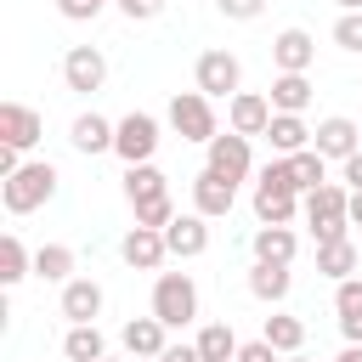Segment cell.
Masks as SVG:
<instances>
[{"label":"cell","instance_id":"cell-1","mask_svg":"<svg viewBox=\"0 0 362 362\" xmlns=\"http://www.w3.org/2000/svg\"><path fill=\"white\" fill-rule=\"evenodd\" d=\"M294 209H300L294 170H288V158H272V164L260 170V181H255V221H260V226H288Z\"/></svg>","mask_w":362,"mask_h":362},{"label":"cell","instance_id":"cell-2","mask_svg":"<svg viewBox=\"0 0 362 362\" xmlns=\"http://www.w3.org/2000/svg\"><path fill=\"white\" fill-rule=\"evenodd\" d=\"M57 164L51 158H28L11 181H0V204L11 209V215H34L40 204H51V192H57Z\"/></svg>","mask_w":362,"mask_h":362},{"label":"cell","instance_id":"cell-3","mask_svg":"<svg viewBox=\"0 0 362 362\" xmlns=\"http://www.w3.org/2000/svg\"><path fill=\"white\" fill-rule=\"evenodd\" d=\"M305 221H311V238H317V243L345 238V226H351V187L322 181L317 192H305Z\"/></svg>","mask_w":362,"mask_h":362},{"label":"cell","instance_id":"cell-4","mask_svg":"<svg viewBox=\"0 0 362 362\" xmlns=\"http://www.w3.org/2000/svg\"><path fill=\"white\" fill-rule=\"evenodd\" d=\"M153 317H158L164 328L198 322V283H192L187 272H158V283H153Z\"/></svg>","mask_w":362,"mask_h":362},{"label":"cell","instance_id":"cell-5","mask_svg":"<svg viewBox=\"0 0 362 362\" xmlns=\"http://www.w3.org/2000/svg\"><path fill=\"white\" fill-rule=\"evenodd\" d=\"M164 119H170V130H175L181 141H204V147H209V141L221 136V124H215V102H209L204 90H175Z\"/></svg>","mask_w":362,"mask_h":362},{"label":"cell","instance_id":"cell-6","mask_svg":"<svg viewBox=\"0 0 362 362\" xmlns=\"http://www.w3.org/2000/svg\"><path fill=\"white\" fill-rule=\"evenodd\" d=\"M192 90H204L209 102H215V96H226V102H232V96L243 90V62H238L226 45L204 51V57L192 62Z\"/></svg>","mask_w":362,"mask_h":362},{"label":"cell","instance_id":"cell-7","mask_svg":"<svg viewBox=\"0 0 362 362\" xmlns=\"http://www.w3.org/2000/svg\"><path fill=\"white\" fill-rule=\"evenodd\" d=\"M113 153L124 158V170L130 164H153V153H158V119L153 113H124L119 119V130H113Z\"/></svg>","mask_w":362,"mask_h":362},{"label":"cell","instance_id":"cell-8","mask_svg":"<svg viewBox=\"0 0 362 362\" xmlns=\"http://www.w3.org/2000/svg\"><path fill=\"white\" fill-rule=\"evenodd\" d=\"M204 170H215L221 181H249V170H255V153H249V136H238V130H226V136H215L209 141V158H204Z\"/></svg>","mask_w":362,"mask_h":362},{"label":"cell","instance_id":"cell-9","mask_svg":"<svg viewBox=\"0 0 362 362\" xmlns=\"http://www.w3.org/2000/svg\"><path fill=\"white\" fill-rule=\"evenodd\" d=\"M62 85L79 90V96L102 90V85H107V57H102L96 45H68V57H62Z\"/></svg>","mask_w":362,"mask_h":362},{"label":"cell","instance_id":"cell-10","mask_svg":"<svg viewBox=\"0 0 362 362\" xmlns=\"http://www.w3.org/2000/svg\"><path fill=\"white\" fill-rule=\"evenodd\" d=\"M311 147H317L322 158L345 164L351 153H362V124H356V119H345V113H334V119H322V124L311 130Z\"/></svg>","mask_w":362,"mask_h":362},{"label":"cell","instance_id":"cell-11","mask_svg":"<svg viewBox=\"0 0 362 362\" xmlns=\"http://www.w3.org/2000/svg\"><path fill=\"white\" fill-rule=\"evenodd\" d=\"M40 136H45V119L28 102H0V141L6 147L28 153V147H40Z\"/></svg>","mask_w":362,"mask_h":362},{"label":"cell","instance_id":"cell-12","mask_svg":"<svg viewBox=\"0 0 362 362\" xmlns=\"http://www.w3.org/2000/svg\"><path fill=\"white\" fill-rule=\"evenodd\" d=\"M266 124H272V96H260V90H238L232 102H226V130H238V136H266Z\"/></svg>","mask_w":362,"mask_h":362},{"label":"cell","instance_id":"cell-13","mask_svg":"<svg viewBox=\"0 0 362 362\" xmlns=\"http://www.w3.org/2000/svg\"><path fill=\"white\" fill-rule=\"evenodd\" d=\"M119 255H124V266H136V272H158V266L170 260V243H164V232H153V226H130V232L119 238Z\"/></svg>","mask_w":362,"mask_h":362},{"label":"cell","instance_id":"cell-14","mask_svg":"<svg viewBox=\"0 0 362 362\" xmlns=\"http://www.w3.org/2000/svg\"><path fill=\"white\" fill-rule=\"evenodd\" d=\"M232 198H238V187H232V181H221L215 170H198V175H192V209H198L204 221L232 215Z\"/></svg>","mask_w":362,"mask_h":362},{"label":"cell","instance_id":"cell-15","mask_svg":"<svg viewBox=\"0 0 362 362\" xmlns=\"http://www.w3.org/2000/svg\"><path fill=\"white\" fill-rule=\"evenodd\" d=\"M164 334H170V328H164V322H158L153 311H147V317H130V322L119 328L124 351H130V356H147V362H158V356L170 351V339H164Z\"/></svg>","mask_w":362,"mask_h":362},{"label":"cell","instance_id":"cell-16","mask_svg":"<svg viewBox=\"0 0 362 362\" xmlns=\"http://www.w3.org/2000/svg\"><path fill=\"white\" fill-rule=\"evenodd\" d=\"M272 62H277V74H305V68L317 62V40H311L305 28H283V34L272 40Z\"/></svg>","mask_w":362,"mask_h":362},{"label":"cell","instance_id":"cell-17","mask_svg":"<svg viewBox=\"0 0 362 362\" xmlns=\"http://www.w3.org/2000/svg\"><path fill=\"white\" fill-rule=\"evenodd\" d=\"M164 243H170V255H181V260H198L204 249H209V221L192 209V215H175L170 226H164Z\"/></svg>","mask_w":362,"mask_h":362},{"label":"cell","instance_id":"cell-18","mask_svg":"<svg viewBox=\"0 0 362 362\" xmlns=\"http://www.w3.org/2000/svg\"><path fill=\"white\" fill-rule=\"evenodd\" d=\"M249 249H255V260H266V266H294V255H300V238H294L288 226H255Z\"/></svg>","mask_w":362,"mask_h":362},{"label":"cell","instance_id":"cell-19","mask_svg":"<svg viewBox=\"0 0 362 362\" xmlns=\"http://www.w3.org/2000/svg\"><path fill=\"white\" fill-rule=\"evenodd\" d=\"M62 317H68V322H96V317H102V283H96V277L62 283Z\"/></svg>","mask_w":362,"mask_h":362},{"label":"cell","instance_id":"cell-20","mask_svg":"<svg viewBox=\"0 0 362 362\" xmlns=\"http://www.w3.org/2000/svg\"><path fill=\"white\" fill-rule=\"evenodd\" d=\"M266 141H272V153H277V158H294V153H305V147H311V130H305V119H300V113H272Z\"/></svg>","mask_w":362,"mask_h":362},{"label":"cell","instance_id":"cell-21","mask_svg":"<svg viewBox=\"0 0 362 362\" xmlns=\"http://www.w3.org/2000/svg\"><path fill=\"white\" fill-rule=\"evenodd\" d=\"M334 311H339V334H345V345H362V277L334 283Z\"/></svg>","mask_w":362,"mask_h":362},{"label":"cell","instance_id":"cell-22","mask_svg":"<svg viewBox=\"0 0 362 362\" xmlns=\"http://www.w3.org/2000/svg\"><path fill=\"white\" fill-rule=\"evenodd\" d=\"M113 130H119V124H107L102 113H79L74 130H68V141H74L85 158H96V153H113Z\"/></svg>","mask_w":362,"mask_h":362},{"label":"cell","instance_id":"cell-23","mask_svg":"<svg viewBox=\"0 0 362 362\" xmlns=\"http://www.w3.org/2000/svg\"><path fill=\"white\" fill-rule=\"evenodd\" d=\"M288 288H294V272H288V266H266V260H255V266H249V294H255V300L283 305V300H288Z\"/></svg>","mask_w":362,"mask_h":362},{"label":"cell","instance_id":"cell-24","mask_svg":"<svg viewBox=\"0 0 362 362\" xmlns=\"http://www.w3.org/2000/svg\"><path fill=\"white\" fill-rule=\"evenodd\" d=\"M124 198H130V209H136V204H153V198H170L164 170H158V164H130V170H124Z\"/></svg>","mask_w":362,"mask_h":362},{"label":"cell","instance_id":"cell-25","mask_svg":"<svg viewBox=\"0 0 362 362\" xmlns=\"http://www.w3.org/2000/svg\"><path fill=\"white\" fill-rule=\"evenodd\" d=\"M260 339H266L272 351L294 356V351H305V322H300V317H288V311H272V317H266V328H260Z\"/></svg>","mask_w":362,"mask_h":362},{"label":"cell","instance_id":"cell-26","mask_svg":"<svg viewBox=\"0 0 362 362\" xmlns=\"http://www.w3.org/2000/svg\"><path fill=\"white\" fill-rule=\"evenodd\" d=\"M311 107V79L305 74H277L272 79V113H305Z\"/></svg>","mask_w":362,"mask_h":362},{"label":"cell","instance_id":"cell-27","mask_svg":"<svg viewBox=\"0 0 362 362\" xmlns=\"http://www.w3.org/2000/svg\"><path fill=\"white\" fill-rule=\"evenodd\" d=\"M317 272H322V277H334V283H345V277H356V243H351V238H334V243H317Z\"/></svg>","mask_w":362,"mask_h":362},{"label":"cell","instance_id":"cell-28","mask_svg":"<svg viewBox=\"0 0 362 362\" xmlns=\"http://www.w3.org/2000/svg\"><path fill=\"white\" fill-rule=\"evenodd\" d=\"M192 345H198L204 362H238V334H232V322H204Z\"/></svg>","mask_w":362,"mask_h":362},{"label":"cell","instance_id":"cell-29","mask_svg":"<svg viewBox=\"0 0 362 362\" xmlns=\"http://www.w3.org/2000/svg\"><path fill=\"white\" fill-rule=\"evenodd\" d=\"M62 356H68V362H102V356H107L102 328H96V322H74L68 339H62Z\"/></svg>","mask_w":362,"mask_h":362},{"label":"cell","instance_id":"cell-30","mask_svg":"<svg viewBox=\"0 0 362 362\" xmlns=\"http://www.w3.org/2000/svg\"><path fill=\"white\" fill-rule=\"evenodd\" d=\"M34 277H45V283H74V249H68V243H40V249H34Z\"/></svg>","mask_w":362,"mask_h":362},{"label":"cell","instance_id":"cell-31","mask_svg":"<svg viewBox=\"0 0 362 362\" xmlns=\"http://www.w3.org/2000/svg\"><path fill=\"white\" fill-rule=\"evenodd\" d=\"M28 272H34V255L23 249V238H17V232H6V238H0V283L11 288V283H23Z\"/></svg>","mask_w":362,"mask_h":362},{"label":"cell","instance_id":"cell-32","mask_svg":"<svg viewBox=\"0 0 362 362\" xmlns=\"http://www.w3.org/2000/svg\"><path fill=\"white\" fill-rule=\"evenodd\" d=\"M288 170H294V187H300V192H317V187L328 181V158H322L317 147L294 153V158H288Z\"/></svg>","mask_w":362,"mask_h":362},{"label":"cell","instance_id":"cell-33","mask_svg":"<svg viewBox=\"0 0 362 362\" xmlns=\"http://www.w3.org/2000/svg\"><path fill=\"white\" fill-rule=\"evenodd\" d=\"M175 221V198H153V204H136V226H153V232H164Z\"/></svg>","mask_w":362,"mask_h":362},{"label":"cell","instance_id":"cell-34","mask_svg":"<svg viewBox=\"0 0 362 362\" xmlns=\"http://www.w3.org/2000/svg\"><path fill=\"white\" fill-rule=\"evenodd\" d=\"M334 45H339V51H362V11H339V23H334Z\"/></svg>","mask_w":362,"mask_h":362},{"label":"cell","instance_id":"cell-35","mask_svg":"<svg viewBox=\"0 0 362 362\" xmlns=\"http://www.w3.org/2000/svg\"><path fill=\"white\" fill-rule=\"evenodd\" d=\"M107 6H119V0H57V11H62L68 23H90V17L107 11Z\"/></svg>","mask_w":362,"mask_h":362},{"label":"cell","instance_id":"cell-36","mask_svg":"<svg viewBox=\"0 0 362 362\" xmlns=\"http://www.w3.org/2000/svg\"><path fill=\"white\" fill-rule=\"evenodd\" d=\"M164 6H170V0H119V11H124L130 23H153V17H164Z\"/></svg>","mask_w":362,"mask_h":362},{"label":"cell","instance_id":"cell-37","mask_svg":"<svg viewBox=\"0 0 362 362\" xmlns=\"http://www.w3.org/2000/svg\"><path fill=\"white\" fill-rule=\"evenodd\" d=\"M221 6V17H232V23H255L260 11H266V0H215Z\"/></svg>","mask_w":362,"mask_h":362},{"label":"cell","instance_id":"cell-38","mask_svg":"<svg viewBox=\"0 0 362 362\" xmlns=\"http://www.w3.org/2000/svg\"><path fill=\"white\" fill-rule=\"evenodd\" d=\"M238 362H283V351H272L266 339H249V345H238Z\"/></svg>","mask_w":362,"mask_h":362},{"label":"cell","instance_id":"cell-39","mask_svg":"<svg viewBox=\"0 0 362 362\" xmlns=\"http://www.w3.org/2000/svg\"><path fill=\"white\" fill-rule=\"evenodd\" d=\"M339 170H345V187H351V192H362V153H351Z\"/></svg>","mask_w":362,"mask_h":362},{"label":"cell","instance_id":"cell-40","mask_svg":"<svg viewBox=\"0 0 362 362\" xmlns=\"http://www.w3.org/2000/svg\"><path fill=\"white\" fill-rule=\"evenodd\" d=\"M158 362H204V356H198V345H170Z\"/></svg>","mask_w":362,"mask_h":362},{"label":"cell","instance_id":"cell-41","mask_svg":"<svg viewBox=\"0 0 362 362\" xmlns=\"http://www.w3.org/2000/svg\"><path fill=\"white\" fill-rule=\"evenodd\" d=\"M351 226H362V192H351Z\"/></svg>","mask_w":362,"mask_h":362},{"label":"cell","instance_id":"cell-42","mask_svg":"<svg viewBox=\"0 0 362 362\" xmlns=\"http://www.w3.org/2000/svg\"><path fill=\"white\" fill-rule=\"evenodd\" d=\"M334 362H362V345H345V351H339Z\"/></svg>","mask_w":362,"mask_h":362},{"label":"cell","instance_id":"cell-43","mask_svg":"<svg viewBox=\"0 0 362 362\" xmlns=\"http://www.w3.org/2000/svg\"><path fill=\"white\" fill-rule=\"evenodd\" d=\"M334 6H339V11H362V0H334Z\"/></svg>","mask_w":362,"mask_h":362},{"label":"cell","instance_id":"cell-44","mask_svg":"<svg viewBox=\"0 0 362 362\" xmlns=\"http://www.w3.org/2000/svg\"><path fill=\"white\" fill-rule=\"evenodd\" d=\"M283 362H311V356H305V351H294V356H283Z\"/></svg>","mask_w":362,"mask_h":362},{"label":"cell","instance_id":"cell-45","mask_svg":"<svg viewBox=\"0 0 362 362\" xmlns=\"http://www.w3.org/2000/svg\"><path fill=\"white\" fill-rule=\"evenodd\" d=\"M102 362H119V356H102Z\"/></svg>","mask_w":362,"mask_h":362}]
</instances>
